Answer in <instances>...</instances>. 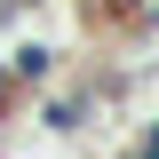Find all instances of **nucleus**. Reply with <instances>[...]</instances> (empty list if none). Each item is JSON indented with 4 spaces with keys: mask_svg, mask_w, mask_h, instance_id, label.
I'll use <instances>...</instances> for the list:
<instances>
[{
    "mask_svg": "<svg viewBox=\"0 0 159 159\" xmlns=\"http://www.w3.org/2000/svg\"><path fill=\"white\" fill-rule=\"evenodd\" d=\"M8 80L48 88V80H56V48H48V40H16V48H8Z\"/></svg>",
    "mask_w": 159,
    "mask_h": 159,
    "instance_id": "f257e3e1",
    "label": "nucleus"
},
{
    "mask_svg": "<svg viewBox=\"0 0 159 159\" xmlns=\"http://www.w3.org/2000/svg\"><path fill=\"white\" fill-rule=\"evenodd\" d=\"M40 127H48V135H80V127H88V96H48L40 103Z\"/></svg>",
    "mask_w": 159,
    "mask_h": 159,
    "instance_id": "f03ea898",
    "label": "nucleus"
},
{
    "mask_svg": "<svg viewBox=\"0 0 159 159\" xmlns=\"http://www.w3.org/2000/svg\"><path fill=\"white\" fill-rule=\"evenodd\" d=\"M103 16H143V0H96Z\"/></svg>",
    "mask_w": 159,
    "mask_h": 159,
    "instance_id": "7ed1b4c3",
    "label": "nucleus"
},
{
    "mask_svg": "<svg viewBox=\"0 0 159 159\" xmlns=\"http://www.w3.org/2000/svg\"><path fill=\"white\" fill-rule=\"evenodd\" d=\"M143 24H151V32H159V0H143Z\"/></svg>",
    "mask_w": 159,
    "mask_h": 159,
    "instance_id": "20e7f679",
    "label": "nucleus"
},
{
    "mask_svg": "<svg viewBox=\"0 0 159 159\" xmlns=\"http://www.w3.org/2000/svg\"><path fill=\"white\" fill-rule=\"evenodd\" d=\"M24 8H40V0H24Z\"/></svg>",
    "mask_w": 159,
    "mask_h": 159,
    "instance_id": "39448f33",
    "label": "nucleus"
}]
</instances>
